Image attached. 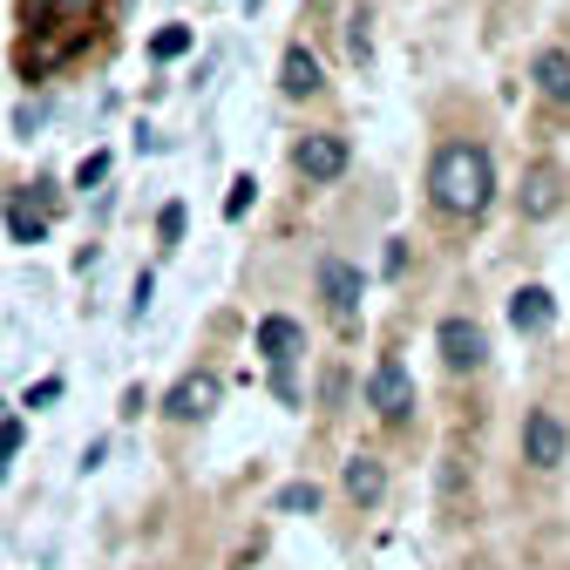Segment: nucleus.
Returning a JSON list of instances; mask_svg holds the SVG:
<instances>
[{"label":"nucleus","instance_id":"nucleus-15","mask_svg":"<svg viewBox=\"0 0 570 570\" xmlns=\"http://www.w3.org/2000/svg\"><path fill=\"white\" fill-rule=\"evenodd\" d=\"M272 503H278L285 517H313V510H320V482H285Z\"/></svg>","mask_w":570,"mask_h":570},{"label":"nucleus","instance_id":"nucleus-4","mask_svg":"<svg viewBox=\"0 0 570 570\" xmlns=\"http://www.w3.org/2000/svg\"><path fill=\"white\" fill-rule=\"evenodd\" d=\"M435 346H442V367H449V374H475V367L489 361V333H482L475 320H442V326H435Z\"/></svg>","mask_w":570,"mask_h":570},{"label":"nucleus","instance_id":"nucleus-16","mask_svg":"<svg viewBox=\"0 0 570 570\" xmlns=\"http://www.w3.org/2000/svg\"><path fill=\"white\" fill-rule=\"evenodd\" d=\"M184 48H190V28H164V35L150 41V55H157V61H177Z\"/></svg>","mask_w":570,"mask_h":570},{"label":"nucleus","instance_id":"nucleus-12","mask_svg":"<svg viewBox=\"0 0 570 570\" xmlns=\"http://www.w3.org/2000/svg\"><path fill=\"white\" fill-rule=\"evenodd\" d=\"M346 495H353L361 510L381 503V495H387V469H381V455H353V462H346Z\"/></svg>","mask_w":570,"mask_h":570},{"label":"nucleus","instance_id":"nucleus-19","mask_svg":"<svg viewBox=\"0 0 570 570\" xmlns=\"http://www.w3.org/2000/svg\"><path fill=\"white\" fill-rule=\"evenodd\" d=\"M102 177H109V157H102V150H96V157H82V170H76V184L89 190V184H102Z\"/></svg>","mask_w":570,"mask_h":570},{"label":"nucleus","instance_id":"nucleus-9","mask_svg":"<svg viewBox=\"0 0 570 570\" xmlns=\"http://www.w3.org/2000/svg\"><path fill=\"white\" fill-rule=\"evenodd\" d=\"M299 346H306V326H299V320H285V313L258 320V353H265L272 367H293V361H299Z\"/></svg>","mask_w":570,"mask_h":570},{"label":"nucleus","instance_id":"nucleus-11","mask_svg":"<svg viewBox=\"0 0 570 570\" xmlns=\"http://www.w3.org/2000/svg\"><path fill=\"white\" fill-rule=\"evenodd\" d=\"M530 82L543 89V102L570 109V55H563V48H543V55L530 61Z\"/></svg>","mask_w":570,"mask_h":570},{"label":"nucleus","instance_id":"nucleus-1","mask_svg":"<svg viewBox=\"0 0 570 570\" xmlns=\"http://www.w3.org/2000/svg\"><path fill=\"white\" fill-rule=\"evenodd\" d=\"M428 197H435L449 218H482L495 197V164L482 142H442L435 164H428Z\"/></svg>","mask_w":570,"mask_h":570},{"label":"nucleus","instance_id":"nucleus-8","mask_svg":"<svg viewBox=\"0 0 570 570\" xmlns=\"http://www.w3.org/2000/svg\"><path fill=\"white\" fill-rule=\"evenodd\" d=\"M278 89L293 96V102L320 96V89H326V68H320V55H313V48H285V61H278Z\"/></svg>","mask_w":570,"mask_h":570},{"label":"nucleus","instance_id":"nucleus-6","mask_svg":"<svg viewBox=\"0 0 570 570\" xmlns=\"http://www.w3.org/2000/svg\"><path fill=\"white\" fill-rule=\"evenodd\" d=\"M563 455H570L563 421H557L550 407H530V414H523V462H530V469H557Z\"/></svg>","mask_w":570,"mask_h":570},{"label":"nucleus","instance_id":"nucleus-3","mask_svg":"<svg viewBox=\"0 0 570 570\" xmlns=\"http://www.w3.org/2000/svg\"><path fill=\"white\" fill-rule=\"evenodd\" d=\"M367 407L381 414V421H407L414 414V381H407V367L394 361H374V374H367Z\"/></svg>","mask_w":570,"mask_h":570},{"label":"nucleus","instance_id":"nucleus-7","mask_svg":"<svg viewBox=\"0 0 570 570\" xmlns=\"http://www.w3.org/2000/svg\"><path fill=\"white\" fill-rule=\"evenodd\" d=\"M320 299L333 320H353L361 313V272H353L346 258H320Z\"/></svg>","mask_w":570,"mask_h":570},{"label":"nucleus","instance_id":"nucleus-17","mask_svg":"<svg viewBox=\"0 0 570 570\" xmlns=\"http://www.w3.org/2000/svg\"><path fill=\"white\" fill-rule=\"evenodd\" d=\"M252 197H258V184H252V177H238V184H232V197H225V218H232V225L252 210Z\"/></svg>","mask_w":570,"mask_h":570},{"label":"nucleus","instance_id":"nucleus-14","mask_svg":"<svg viewBox=\"0 0 570 570\" xmlns=\"http://www.w3.org/2000/svg\"><path fill=\"white\" fill-rule=\"evenodd\" d=\"M8 232H14V245H41V238H48V210L28 204V197L8 204Z\"/></svg>","mask_w":570,"mask_h":570},{"label":"nucleus","instance_id":"nucleus-13","mask_svg":"<svg viewBox=\"0 0 570 570\" xmlns=\"http://www.w3.org/2000/svg\"><path fill=\"white\" fill-rule=\"evenodd\" d=\"M550 320H557V299L543 293V285H523V293L510 299V326H517V333H543Z\"/></svg>","mask_w":570,"mask_h":570},{"label":"nucleus","instance_id":"nucleus-5","mask_svg":"<svg viewBox=\"0 0 570 570\" xmlns=\"http://www.w3.org/2000/svg\"><path fill=\"white\" fill-rule=\"evenodd\" d=\"M218 401H225V381H218V374H184V381L164 394V414H170V421H210V414H218Z\"/></svg>","mask_w":570,"mask_h":570},{"label":"nucleus","instance_id":"nucleus-18","mask_svg":"<svg viewBox=\"0 0 570 570\" xmlns=\"http://www.w3.org/2000/svg\"><path fill=\"white\" fill-rule=\"evenodd\" d=\"M157 232H164V245H177V238H184V204H164V218H157Z\"/></svg>","mask_w":570,"mask_h":570},{"label":"nucleus","instance_id":"nucleus-2","mask_svg":"<svg viewBox=\"0 0 570 570\" xmlns=\"http://www.w3.org/2000/svg\"><path fill=\"white\" fill-rule=\"evenodd\" d=\"M293 170H299L306 184H333V177L346 170V136H340V129L299 136V142H293Z\"/></svg>","mask_w":570,"mask_h":570},{"label":"nucleus","instance_id":"nucleus-10","mask_svg":"<svg viewBox=\"0 0 570 570\" xmlns=\"http://www.w3.org/2000/svg\"><path fill=\"white\" fill-rule=\"evenodd\" d=\"M517 197H523V218H557V210H563V177L550 164H537Z\"/></svg>","mask_w":570,"mask_h":570},{"label":"nucleus","instance_id":"nucleus-20","mask_svg":"<svg viewBox=\"0 0 570 570\" xmlns=\"http://www.w3.org/2000/svg\"><path fill=\"white\" fill-rule=\"evenodd\" d=\"M21 449V421H0V475H8V455Z\"/></svg>","mask_w":570,"mask_h":570}]
</instances>
